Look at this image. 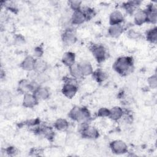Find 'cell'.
Wrapping results in <instances>:
<instances>
[{"label":"cell","mask_w":157,"mask_h":157,"mask_svg":"<svg viewBox=\"0 0 157 157\" xmlns=\"http://www.w3.org/2000/svg\"><path fill=\"white\" fill-rule=\"evenodd\" d=\"M123 32V27L120 24L111 25L109 29V34L114 37L119 36Z\"/></svg>","instance_id":"cell-16"},{"label":"cell","mask_w":157,"mask_h":157,"mask_svg":"<svg viewBox=\"0 0 157 157\" xmlns=\"http://www.w3.org/2000/svg\"><path fill=\"white\" fill-rule=\"evenodd\" d=\"M148 82L149 85L152 88H155L157 86V80H156V75H153L148 78Z\"/></svg>","instance_id":"cell-27"},{"label":"cell","mask_w":157,"mask_h":157,"mask_svg":"<svg viewBox=\"0 0 157 157\" xmlns=\"http://www.w3.org/2000/svg\"><path fill=\"white\" fill-rule=\"evenodd\" d=\"M29 84L30 82L27 80H23L19 83V89L22 92H26L29 91Z\"/></svg>","instance_id":"cell-24"},{"label":"cell","mask_w":157,"mask_h":157,"mask_svg":"<svg viewBox=\"0 0 157 157\" xmlns=\"http://www.w3.org/2000/svg\"><path fill=\"white\" fill-rule=\"evenodd\" d=\"M78 68L83 76H87L93 74V67L88 61H82L78 64Z\"/></svg>","instance_id":"cell-9"},{"label":"cell","mask_w":157,"mask_h":157,"mask_svg":"<svg viewBox=\"0 0 157 157\" xmlns=\"http://www.w3.org/2000/svg\"><path fill=\"white\" fill-rule=\"evenodd\" d=\"M93 54L98 62L103 61L105 58V50L102 45H96L92 50Z\"/></svg>","instance_id":"cell-4"},{"label":"cell","mask_w":157,"mask_h":157,"mask_svg":"<svg viewBox=\"0 0 157 157\" xmlns=\"http://www.w3.org/2000/svg\"><path fill=\"white\" fill-rule=\"evenodd\" d=\"M110 113V110L106 108H101L98 110V115L99 117H109Z\"/></svg>","instance_id":"cell-28"},{"label":"cell","mask_w":157,"mask_h":157,"mask_svg":"<svg viewBox=\"0 0 157 157\" xmlns=\"http://www.w3.org/2000/svg\"><path fill=\"white\" fill-rule=\"evenodd\" d=\"M75 78H70L69 82H66L63 86L62 91L63 93L67 98H72L75 94L77 91L76 84L74 83Z\"/></svg>","instance_id":"cell-2"},{"label":"cell","mask_w":157,"mask_h":157,"mask_svg":"<svg viewBox=\"0 0 157 157\" xmlns=\"http://www.w3.org/2000/svg\"><path fill=\"white\" fill-rule=\"evenodd\" d=\"M41 131L42 134L47 138H51L53 136V131H52V129L50 127L45 126L42 128Z\"/></svg>","instance_id":"cell-25"},{"label":"cell","mask_w":157,"mask_h":157,"mask_svg":"<svg viewBox=\"0 0 157 157\" xmlns=\"http://www.w3.org/2000/svg\"><path fill=\"white\" fill-rule=\"evenodd\" d=\"M123 115V110L119 107H114L110 110L109 117L114 120L120 119Z\"/></svg>","instance_id":"cell-18"},{"label":"cell","mask_w":157,"mask_h":157,"mask_svg":"<svg viewBox=\"0 0 157 157\" xmlns=\"http://www.w3.org/2000/svg\"><path fill=\"white\" fill-rule=\"evenodd\" d=\"M82 135L84 137L89 139H96L99 136L98 131L94 127L85 126L82 129Z\"/></svg>","instance_id":"cell-6"},{"label":"cell","mask_w":157,"mask_h":157,"mask_svg":"<svg viewBox=\"0 0 157 157\" xmlns=\"http://www.w3.org/2000/svg\"><path fill=\"white\" fill-rule=\"evenodd\" d=\"M156 37L157 31L156 27H155L153 29H151L147 33V39L150 42L155 44L156 42Z\"/></svg>","instance_id":"cell-21"},{"label":"cell","mask_w":157,"mask_h":157,"mask_svg":"<svg viewBox=\"0 0 157 157\" xmlns=\"http://www.w3.org/2000/svg\"><path fill=\"white\" fill-rule=\"evenodd\" d=\"M132 67V60L129 57L122 56L118 58L114 64L115 69L120 74L129 73Z\"/></svg>","instance_id":"cell-1"},{"label":"cell","mask_w":157,"mask_h":157,"mask_svg":"<svg viewBox=\"0 0 157 157\" xmlns=\"http://www.w3.org/2000/svg\"><path fill=\"white\" fill-rule=\"evenodd\" d=\"M35 63V59L33 57L28 56L25 58V59L21 63V67L26 71L33 70L34 65Z\"/></svg>","instance_id":"cell-14"},{"label":"cell","mask_w":157,"mask_h":157,"mask_svg":"<svg viewBox=\"0 0 157 157\" xmlns=\"http://www.w3.org/2000/svg\"><path fill=\"white\" fill-rule=\"evenodd\" d=\"M81 2H82L80 1H71L69 2V4L71 9H72L74 11H75V10H80Z\"/></svg>","instance_id":"cell-26"},{"label":"cell","mask_w":157,"mask_h":157,"mask_svg":"<svg viewBox=\"0 0 157 157\" xmlns=\"http://www.w3.org/2000/svg\"><path fill=\"white\" fill-rule=\"evenodd\" d=\"M63 63L67 66L70 67L75 64V55L74 53L68 52L65 53L62 57Z\"/></svg>","instance_id":"cell-13"},{"label":"cell","mask_w":157,"mask_h":157,"mask_svg":"<svg viewBox=\"0 0 157 157\" xmlns=\"http://www.w3.org/2000/svg\"><path fill=\"white\" fill-rule=\"evenodd\" d=\"M147 14V21L151 23H155L156 21V9L153 6H151L146 10Z\"/></svg>","instance_id":"cell-17"},{"label":"cell","mask_w":157,"mask_h":157,"mask_svg":"<svg viewBox=\"0 0 157 157\" xmlns=\"http://www.w3.org/2000/svg\"><path fill=\"white\" fill-rule=\"evenodd\" d=\"M110 148L114 153L117 154H121L126 152L127 145L122 140H115L110 144Z\"/></svg>","instance_id":"cell-3"},{"label":"cell","mask_w":157,"mask_h":157,"mask_svg":"<svg viewBox=\"0 0 157 157\" xmlns=\"http://www.w3.org/2000/svg\"><path fill=\"white\" fill-rule=\"evenodd\" d=\"M147 21V14L146 10H139L134 14V22L138 25H140Z\"/></svg>","instance_id":"cell-10"},{"label":"cell","mask_w":157,"mask_h":157,"mask_svg":"<svg viewBox=\"0 0 157 157\" xmlns=\"http://www.w3.org/2000/svg\"><path fill=\"white\" fill-rule=\"evenodd\" d=\"M47 67V64L46 62L41 59H35V63L34 65L33 70L37 74L43 73Z\"/></svg>","instance_id":"cell-12"},{"label":"cell","mask_w":157,"mask_h":157,"mask_svg":"<svg viewBox=\"0 0 157 157\" xmlns=\"http://www.w3.org/2000/svg\"><path fill=\"white\" fill-rule=\"evenodd\" d=\"M69 68H70V73L74 78L78 79L82 77L83 75L81 74V72L78 68V64H74L73 65L70 66Z\"/></svg>","instance_id":"cell-20"},{"label":"cell","mask_w":157,"mask_h":157,"mask_svg":"<svg viewBox=\"0 0 157 157\" xmlns=\"http://www.w3.org/2000/svg\"><path fill=\"white\" fill-rule=\"evenodd\" d=\"M86 19V18L85 15V13L82 10L80 9L74 12L71 18V21L72 24L80 25L83 23Z\"/></svg>","instance_id":"cell-7"},{"label":"cell","mask_w":157,"mask_h":157,"mask_svg":"<svg viewBox=\"0 0 157 157\" xmlns=\"http://www.w3.org/2000/svg\"><path fill=\"white\" fill-rule=\"evenodd\" d=\"M94 78H96V80L99 82H103L107 78L106 74L101 70H97L94 73Z\"/></svg>","instance_id":"cell-22"},{"label":"cell","mask_w":157,"mask_h":157,"mask_svg":"<svg viewBox=\"0 0 157 157\" xmlns=\"http://www.w3.org/2000/svg\"><path fill=\"white\" fill-rule=\"evenodd\" d=\"M128 37L131 39H137V38H139V37L140 36V34L134 30H130L128 33Z\"/></svg>","instance_id":"cell-29"},{"label":"cell","mask_w":157,"mask_h":157,"mask_svg":"<svg viewBox=\"0 0 157 157\" xmlns=\"http://www.w3.org/2000/svg\"><path fill=\"white\" fill-rule=\"evenodd\" d=\"M139 1H129L126 2L124 4V7L125 9H126L127 11L128 12H132L134 10V9L139 6Z\"/></svg>","instance_id":"cell-23"},{"label":"cell","mask_w":157,"mask_h":157,"mask_svg":"<svg viewBox=\"0 0 157 157\" xmlns=\"http://www.w3.org/2000/svg\"><path fill=\"white\" fill-rule=\"evenodd\" d=\"M123 20V16L121 12L115 10L110 15V23L111 25H119Z\"/></svg>","instance_id":"cell-11"},{"label":"cell","mask_w":157,"mask_h":157,"mask_svg":"<svg viewBox=\"0 0 157 157\" xmlns=\"http://www.w3.org/2000/svg\"><path fill=\"white\" fill-rule=\"evenodd\" d=\"M54 126L58 130L65 131L67 129L69 124L66 120L63 118H59L55 121Z\"/></svg>","instance_id":"cell-19"},{"label":"cell","mask_w":157,"mask_h":157,"mask_svg":"<svg viewBox=\"0 0 157 157\" xmlns=\"http://www.w3.org/2000/svg\"><path fill=\"white\" fill-rule=\"evenodd\" d=\"M37 103V98L34 94L31 93H25L23 100V104L26 107H33L35 106Z\"/></svg>","instance_id":"cell-5"},{"label":"cell","mask_w":157,"mask_h":157,"mask_svg":"<svg viewBox=\"0 0 157 157\" xmlns=\"http://www.w3.org/2000/svg\"><path fill=\"white\" fill-rule=\"evenodd\" d=\"M37 99H47L50 95L49 91L47 88L45 87H39L34 94Z\"/></svg>","instance_id":"cell-15"},{"label":"cell","mask_w":157,"mask_h":157,"mask_svg":"<svg viewBox=\"0 0 157 157\" xmlns=\"http://www.w3.org/2000/svg\"><path fill=\"white\" fill-rule=\"evenodd\" d=\"M62 39L63 42L66 45H72L75 43L76 40L75 34L73 31L71 29H66L63 34Z\"/></svg>","instance_id":"cell-8"},{"label":"cell","mask_w":157,"mask_h":157,"mask_svg":"<svg viewBox=\"0 0 157 157\" xmlns=\"http://www.w3.org/2000/svg\"><path fill=\"white\" fill-rule=\"evenodd\" d=\"M1 102H4L6 103L9 100H10V95L9 94V93H7L6 92L4 91V93L1 94Z\"/></svg>","instance_id":"cell-30"}]
</instances>
